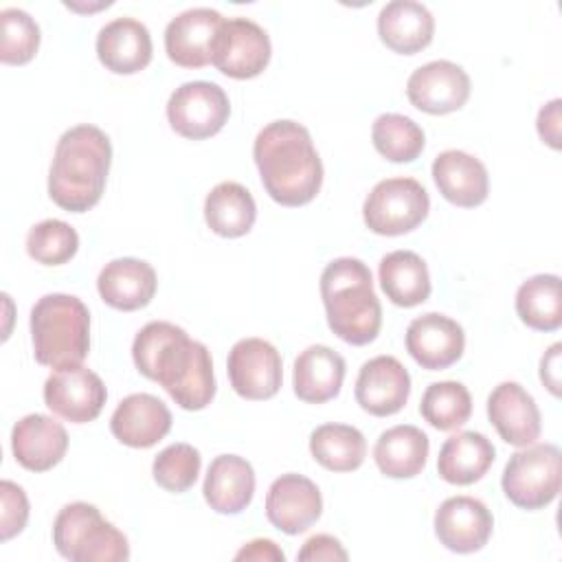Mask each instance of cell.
<instances>
[{"mask_svg": "<svg viewBox=\"0 0 562 562\" xmlns=\"http://www.w3.org/2000/svg\"><path fill=\"white\" fill-rule=\"evenodd\" d=\"M233 391L244 400H270L279 393L283 362L277 347L263 338H241L226 360Z\"/></svg>", "mask_w": 562, "mask_h": 562, "instance_id": "obj_11", "label": "cell"}, {"mask_svg": "<svg viewBox=\"0 0 562 562\" xmlns=\"http://www.w3.org/2000/svg\"><path fill=\"white\" fill-rule=\"evenodd\" d=\"M272 55L268 33L248 18H228L220 24L211 48V64L226 77L250 79L263 72Z\"/></svg>", "mask_w": 562, "mask_h": 562, "instance_id": "obj_10", "label": "cell"}, {"mask_svg": "<svg viewBox=\"0 0 562 562\" xmlns=\"http://www.w3.org/2000/svg\"><path fill=\"white\" fill-rule=\"evenodd\" d=\"M430 441L426 432L411 424H400L384 430L375 446L373 459L378 470L389 479H413L417 476L428 459Z\"/></svg>", "mask_w": 562, "mask_h": 562, "instance_id": "obj_29", "label": "cell"}, {"mask_svg": "<svg viewBox=\"0 0 562 562\" xmlns=\"http://www.w3.org/2000/svg\"><path fill=\"white\" fill-rule=\"evenodd\" d=\"M562 483V454L553 443L516 450L503 470V492L520 509H542L555 501Z\"/></svg>", "mask_w": 562, "mask_h": 562, "instance_id": "obj_7", "label": "cell"}, {"mask_svg": "<svg viewBox=\"0 0 562 562\" xmlns=\"http://www.w3.org/2000/svg\"><path fill=\"white\" fill-rule=\"evenodd\" d=\"M494 518L487 505L474 496H450L435 512V533L454 553H474L492 536Z\"/></svg>", "mask_w": 562, "mask_h": 562, "instance_id": "obj_16", "label": "cell"}, {"mask_svg": "<svg viewBox=\"0 0 562 562\" xmlns=\"http://www.w3.org/2000/svg\"><path fill=\"white\" fill-rule=\"evenodd\" d=\"M156 270L134 257H119L105 263L97 279L101 299L121 312H134L145 307L156 294Z\"/></svg>", "mask_w": 562, "mask_h": 562, "instance_id": "obj_24", "label": "cell"}, {"mask_svg": "<svg viewBox=\"0 0 562 562\" xmlns=\"http://www.w3.org/2000/svg\"><path fill=\"white\" fill-rule=\"evenodd\" d=\"M149 29L134 18H114L97 35L99 61L116 75H134L151 61Z\"/></svg>", "mask_w": 562, "mask_h": 562, "instance_id": "obj_22", "label": "cell"}, {"mask_svg": "<svg viewBox=\"0 0 562 562\" xmlns=\"http://www.w3.org/2000/svg\"><path fill=\"white\" fill-rule=\"evenodd\" d=\"M15 461L31 472H46L57 465L68 450L66 428L42 413L24 415L11 430Z\"/></svg>", "mask_w": 562, "mask_h": 562, "instance_id": "obj_21", "label": "cell"}, {"mask_svg": "<svg viewBox=\"0 0 562 562\" xmlns=\"http://www.w3.org/2000/svg\"><path fill=\"white\" fill-rule=\"evenodd\" d=\"M321 299L329 329L349 345H369L382 327V305L362 259L338 257L321 274Z\"/></svg>", "mask_w": 562, "mask_h": 562, "instance_id": "obj_4", "label": "cell"}, {"mask_svg": "<svg viewBox=\"0 0 562 562\" xmlns=\"http://www.w3.org/2000/svg\"><path fill=\"white\" fill-rule=\"evenodd\" d=\"M516 314L536 331H555L562 325V294L558 274H536L516 292Z\"/></svg>", "mask_w": 562, "mask_h": 562, "instance_id": "obj_33", "label": "cell"}, {"mask_svg": "<svg viewBox=\"0 0 562 562\" xmlns=\"http://www.w3.org/2000/svg\"><path fill=\"white\" fill-rule=\"evenodd\" d=\"M404 342L406 351L422 369L441 371L463 356L465 334L454 318L426 312L408 323Z\"/></svg>", "mask_w": 562, "mask_h": 562, "instance_id": "obj_14", "label": "cell"}, {"mask_svg": "<svg viewBox=\"0 0 562 562\" xmlns=\"http://www.w3.org/2000/svg\"><path fill=\"white\" fill-rule=\"evenodd\" d=\"M200 468H202V457L198 448L180 441V443L167 446L156 454L151 474L162 490L182 494L195 485Z\"/></svg>", "mask_w": 562, "mask_h": 562, "instance_id": "obj_38", "label": "cell"}, {"mask_svg": "<svg viewBox=\"0 0 562 562\" xmlns=\"http://www.w3.org/2000/svg\"><path fill=\"white\" fill-rule=\"evenodd\" d=\"M296 558L299 560H347V551L342 549L338 538L327 533H316L310 540H305Z\"/></svg>", "mask_w": 562, "mask_h": 562, "instance_id": "obj_40", "label": "cell"}, {"mask_svg": "<svg viewBox=\"0 0 562 562\" xmlns=\"http://www.w3.org/2000/svg\"><path fill=\"white\" fill-rule=\"evenodd\" d=\"M0 540L7 542L13 536H18L29 520V498L24 490L13 481L0 483Z\"/></svg>", "mask_w": 562, "mask_h": 562, "instance_id": "obj_39", "label": "cell"}, {"mask_svg": "<svg viewBox=\"0 0 562 562\" xmlns=\"http://www.w3.org/2000/svg\"><path fill=\"white\" fill-rule=\"evenodd\" d=\"M323 512L316 483L303 474L288 472L272 481L266 494V516L283 533L296 536L310 529Z\"/></svg>", "mask_w": 562, "mask_h": 562, "instance_id": "obj_15", "label": "cell"}, {"mask_svg": "<svg viewBox=\"0 0 562 562\" xmlns=\"http://www.w3.org/2000/svg\"><path fill=\"white\" fill-rule=\"evenodd\" d=\"M419 413L437 430H457L472 415L470 391L454 380L432 382L422 395Z\"/></svg>", "mask_w": 562, "mask_h": 562, "instance_id": "obj_35", "label": "cell"}, {"mask_svg": "<svg viewBox=\"0 0 562 562\" xmlns=\"http://www.w3.org/2000/svg\"><path fill=\"white\" fill-rule=\"evenodd\" d=\"M204 501L217 514L244 512L255 494V470L237 454H220L211 461L204 476Z\"/></svg>", "mask_w": 562, "mask_h": 562, "instance_id": "obj_26", "label": "cell"}, {"mask_svg": "<svg viewBox=\"0 0 562 562\" xmlns=\"http://www.w3.org/2000/svg\"><path fill=\"white\" fill-rule=\"evenodd\" d=\"M112 162V145L97 125L66 130L55 147L48 171L50 200L70 213L90 211L103 195Z\"/></svg>", "mask_w": 562, "mask_h": 562, "instance_id": "obj_3", "label": "cell"}, {"mask_svg": "<svg viewBox=\"0 0 562 562\" xmlns=\"http://www.w3.org/2000/svg\"><path fill=\"white\" fill-rule=\"evenodd\" d=\"M345 380V358L327 345L305 347L292 371V386L299 400L307 404H323L340 393Z\"/></svg>", "mask_w": 562, "mask_h": 562, "instance_id": "obj_27", "label": "cell"}, {"mask_svg": "<svg viewBox=\"0 0 562 562\" xmlns=\"http://www.w3.org/2000/svg\"><path fill=\"white\" fill-rule=\"evenodd\" d=\"M560 351H562V345L560 342H553L544 356L540 358V380L542 384L551 391V395L560 397L562 393V382H560Z\"/></svg>", "mask_w": 562, "mask_h": 562, "instance_id": "obj_42", "label": "cell"}, {"mask_svg": "<svg viewBox=\"0 0 562 562\" xmlns=\"http://www.w3.org/2000/svg\"><path fill=\"white\" fill-rule=\"evenodd\" d=\"M224 18L209 7H193L169 20L165 29L167 57L182 68L211 64V48Z\"/></svg>", "mask_w": 562, "mask_h": 562, "instance_id": "obj_18", "label": "cell"}, {"mask_svg": "<svg viewBox=\"0 0 562 562\" xmlns=\"http://www.w3.org/2000/svg\"><path fill=\"white\" fill-rule=\"evenodd\" d=\"M252 158L266 193L281 206H303L323 184V162L305 125L279 119L259 130Z\"/></svg>", "mask_w": 562, "mask_h": 562, "instance_id": "obj_2", "label": "cell"}, {"mask_svg": "<svg viewBox=\"0 0 562 562\" xmlns=\"http://www.w3.org/2000/svg\"><path fill=\"white\" fill-rule=\"evenodd\" d=\"M0 61L22 66L31 61L40 48V26L22 9L9 7L0 11Z\"/></svg>", "mask_w": 562, "mask_h": 562, "instance_id": "obj_37", "label": "cell"}, {"mask_svg": "<svg viewBox=\"0 0 562 562\" xmlns=\"http://www.w3.org/2000/svg\"><path fill=\"white\" fill-rule=\"evenodd\" d=\"M406 97L426 114H450L465 105L470 97V77L459 64L435 59L411 72Z\"/></svg>", "mask_w": 562, "mask_h": 562, "instance_id": "obj_13", "label": "cell"}, {"mask_svg": "<svg viewBox=\"0 0 562 562\" xmlns=\"http://www.w3.org/2000/svg\"><path fill=\"white\" fill-rule=\"evenodd\" d=\"M560 105H562L560 99L549 101L547 105L540 108L538 121H536L540 138L553 149H560Z\"/></svg>", "mask_w": 562, "mask_h": 562, "instance_id": "obj_41", "label": "cell"}, {"mask_svg": "<svg viewBox=\"0 0 562 562\" xmlns=\"http://www.w3.org/2000/svg\"><path fill=\"white\" fill-rule=\"evenodd\" d=\"M112 435L130 448H151L171 430V413L151 393H132L110 417Z\"/></svg>", "mask_w": 562, "mask_h": 562, "instance_id": "obj_20", "label": "cell"}, {"mask_svg": "<svg viewBox=\"0 0 562 562\" xmlns=\"http://www.w3.org/2000/svg\"><path fill=\"white\" fill-rule=\"evenodd\" d=\"M33 356L40 364L66 369L90 351V312L72 294H46L31 310Z\"/></svg>", "mask_w": 562, "mask_h": 562, "instance_id": "obj_5", "label": "cell"}, {"mask_svg": "<svg viewBox=\"0 0 562 562\" xmlns=\"http://www.w3.org/2000/svg\"><path fill=\"white\" fill-rule=\"evenodd\" d=\"M108 400L103 380L81 367L55 369L44 382V402L61 419L72 424H88L99 417Z\"/></svg>", "mask_w": 562, "mask_h": 562, "instance_id": "obj_12", "label": "cell"}, {"mask_svg": "<svg viewBox=\"0 0 562 562\" xmlns=\"http://www.w3.org/2000/svg\"><path fill=\"white\" fill-rule=\"evenodd\" d=\"M435 18L415 0H391L378 13L380 40L400 55H415L432 42Z\"/></svg>", "mask_w": 562, "mask_h": 562, "instance_id": "obj_25", "label": "cell"}, {"mask_svg": "<svg viewBox=\"0 0 562 562\" xmlns=\"http://www.w3.org/2000/svg\"><path fill=\"white\" fill-rule=\"evenodd\" d=\"M231 101L213 81H187L167 101V121L184 138L202 140L215 136L228 121Z\"/></svg>", "mask_w": 562, "mask_h": 562, "instance_id": "obj_9", "label": "cell"}, {"mask_svg": "<svg viewBox=\"0 0 562 562\" xmlns=\"http://www.w3.org/2000/svg\"><path fill=\"white\" fill-rule=\"evenodd\" d=\"M386 299L400 307H415L430 296V274L426 261L413 250H393L378 268Z\"/></svg>", "mask_w": 562, "mask_h": 562, "instance_id": "obj_30", "label": "cell"}, {"mask_svg": "<svg viewBox=\"0 0 562 562\" xmlns=\"http://www.w3.org/2000/svg\"><path fill=\"white\" fill-rule=\"evenodd\" d=\"M371 140L380 156L391 162H413L426 145L424 130L404 114L386 112L373 121Z\"/></svg>", "mask_w": 562, "mask_h": 562, "instance_id": "obj_34", "label": "cell"}, {"mask_svg": "<svg viewBox=\"0 0 562 562\" xmlns=\"http://www.w3.org/2000/svg\"><path fill=\"white\" fill-rule=\"evenodd\" d=\"M430 211L428 191L415 178L380 180L362 204V217L375 235H404L417 228Z\"/></svg>", "mask_w": 562, "mask_h": 562, "instance_id": "obj_8", "label": "cell"}, {"mask_svg": "<svg viewBox=\"0 0 562 562\" xmlns=\"http://www.w3.org/2000/svg\"><path fill=\"white\" fill-rule=\"evenodd\" d=\"M136 369L158 382L184 411H202L215 397L211 351L167 321H151L132 342Z\"/></svg>", "mask_w": 562, "mask_h": 562, "instance_id": "obj_1", "label": "cell"}, {"mask_svg": "<svg viewBox=\"0 0 562 562\" xmlns=\"http://www.w3.org/2000/svg\"><path fill=\"white\" fill-rule=\"evenodd\" d=\"M411 395V375L393 356L367 360L356 378V402L375 417H389L404 408Z\"/></svg>", "mask_w": 562, "mask_h": 562, "instance_id": "obj_17", "label": "cell"}, {"mask_svg": "<svg viewBox=\"0 0 562 562\" xmlns=\"http://www.w3.org/2000/svg\"><path fill=\"white\" fill-rule=\"evenodd\" d=\"M204 220L220 237H241L257 220V204L252 193L233 180L215 184L204 200Z\"/></svg>", "mask_w": 562, "mask_h": 562, "instance_id": "obj_31", "label": "cell"}, {"mask_svg": "<svg viewBox=\"0 0 562 562\" xmlns=\"http://www.w3.org/2000/svg\"><path fill=\"white\" fill-rule=\"evenodd\" d=\"M79 248L77 231L64 220H42L26 235V252L44 266H61L75 257Z\"/></svg>", "mask_w": 562, "mask_h": 562, "instance_id": "obj_36", "label": "cell"}, {"mask_svg": "<svg viewBox=\"0 0 562 562\" xmlns=\"http://www.w3.org/2000/svg\"><path fill=\"white\" fill-rule=\"evenodd\" d=\"M310 452L329 472H353L367 457V441L356 426L323 424L310 435Z\"/></svg>", "mask_w": 562, "mask_h": 562, "instance_id": "obj_32", "label": "cell"}, {"mask_svg": "<svg viewBox=\"0 0 562 562\" xmlns=\"http://www.w3.org/2000/svg\"><path fill=\"white\" fill-rule=\"evenodd\" d=\"M496 448L476 430H461L450 435L437 457V472L446 483L470 485L492 468Z\"/></svg>", "mask_w": 562, "mask_h": 562, "instance_id": "obj_28", "label": "cell"}, {"mask_svg": "<svg viewBox=\"0 0 562 562\" xmlns=\"http://www.w3.org/2000/svg\"><path fill=\"white\" fill-rule=\"evenodd\" d=\"M235 560H266V562H283L285 553L268 538H257L246 542L237 553Z\"/></svg>", "mask_w": 562, "mask_h": 562, "instance_id": "obj_43", "label": "cell"}, {"mask_svg": "<svg viewBox=\"0 0 562 562\" xmlns=\"http://www.w3.org/2000/svg\"><path fill=\"white\" fill-rule=\"evenodd\" d=\"M487 417L501 439L525 448L540 437L542 419L536 400L518 382H501L487 397Z\"/></svg>", "mask_w": 562, "mask_h": 562, "instance_id": "obj_19", "label": "cell"}, {"mask_svg": "<svg viewBox=\"0 0 562 562\" xmlns=\"http://www.w3.org/2000/svg\"><path fill=\"white\" fill-rule=\"evenodd\" d=\"M432 180L439 193L457 206L474 209L487 200V169L476 156L463 149L441 151L432 160Z\"/></svg>", "mask_w": 562, "mask_h": 562, "instance_id": "obj_23", "label": "cell"}, {"mask_svg": "<svg viewBox=\"0 0 562 562\" xmlns=\"http://www.w3.org/2000/svg\"><path fill=\"white\" fill-rule=\"evenodd\" d=\"M53 544L70 562H123L130 558L125 533L105 520L99 507L83 501L59 509L53 522Z\"/></svg>", "mask_w": 562, "mask_h": 562, "instance_id": "obj_6", "label": "cell"}]
</instances>
